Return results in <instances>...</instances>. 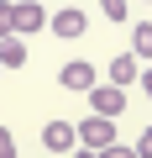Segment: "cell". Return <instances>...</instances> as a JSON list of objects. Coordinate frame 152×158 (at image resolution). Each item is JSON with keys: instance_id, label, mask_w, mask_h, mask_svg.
<instances>
[{"instance_id": "obj_8", "label": "cell", "mask_w": 152, "mask_h": 158, "mask_svg": "<svg viewBox=\"0 0 152 158\" xmlns=\"http://www.w3.org/2000/svg\"><path fill=\"white\" fill-rule=\"evenodd\" d=\"M16 63H26V42L21 37H0V69H16Z\"/></svg>"}, {"instance_id": "obj_5", "label": "cell", "mask_w": 152, "mask_h": 158, "mask_svg": "<svg viewBox=\"0 0 152 158\" xmlns=\"http://www.w3.org/2000/svg\"><path fill=\"white\" fill-rule=\"evenodd\" d=\"M42 148H47V153H73V148H79L73 121H47V127H42Z\"/></svg>"}, {"instance_id": "obj_10", "label": "cell", "mask_w": 152, "mask_h": 158, "mask_svg": "<svg viewBox=\"0 0 152 158\" xmlns=\"http://www.w3.org/2000/svg\"><path fill=\"white\" fill-rule=\"evenodd\" d=\"M100 11H105L110 21H126V0H100Z\"/></svg>"}, {"instance_id": "obj_7", "label": "cell", "mask_w": 152, "mask_h": 158, "mask_svg": "<svg viewBox=\"0 0 152 158\" xmlns=\"http://www.w3.org/2000/svg\"><path fill=\"white\" fill-rule=\"evenodd\" d=\"M136 74H142V63H136L131 53H115V58H110V85H115V90H126Z\"/></svg>"}, {"instance_id": "obj_9", "label": "cell", "mask_w": 152, "mask_h": 158, "mask_svg": "<svg viewBox=\"0 0 152 158\" xmlns=\"http://www.w3.org/2000/svg\"><path fill=\"white\" fill-rule=\"evenodd\" d=\"M131 58H136V63L152 58V21H136V32H131Z\"/></svg>"}, {"instance_id": "obj_1", "label": "cell", "mask_w": 152, "mask_h": 158, "mask_svg": "<svg viewBox=\"0 0 152 158\" xmlns=\"http://www.w3.org/2000/svg\"><path fill=\"white\" fill-rule=\"evenodd\" d=\"M47 27V11H42V0H11V32L26 37V32H42Z\"/></svg>"}, {"instance_id": "obj_3", "label": "cell", "mask_w": 152, "mask_h": 158, "mask_svg": "<svg viewBox=\"0 0 152 158\" xmlns=\"http://www.w3.org/2000/svg\"><path fill=\"white\" fill-rule=\"evenodd\" d=\"M73 137H79L89 153H100V148H110L115 142V121H100V116H84L79 127H73Z\"/></svg>"}, {"instance_id": "obj_15", "label": "cell", "mask_w": 152, "mask_h": 158, "mask_svg": "<svg viewBox=\"0 0 152 158\" xmlns=\"http://www.w3.org/2000/svg\"><path fill=\"white\" fill-rule=\"evenodd\" d=\"M73 158H100V153H89V148H73Z\"/></svg>"}, {"instance_id": "obj_6", "label": "cell", "mask_w": 152, "mask_h": 158, "mask_svg": "<svg viewBox=\"0 0 152 158\" xmlns=\"http://www.w3.org/2000/svg\"><path fill=\"white\" fill-rule=\"evenodd\" d=\"M47 27H53L58 37H79V32L89 27V16H84L79 6H68V11H58V16H47Z\"/></svg>"}, {"instance_id": "obj_12", "label": "cell", "mask_w": 152, "mask_h": 158, "mask_svg": "<svg viewBox=\"0 0 152 158\" xmlns=\"http://www.w3.org/2000/svg\"><path fill=\"white\" fill-rule=\"evenodd\" d=\"M131 153H136V158H152V127H147V132L136 137V148H131Z\"/></svg>"}, {"instance_id": "obj_4", "label": "cell", "mask_w": 152, "mask_h": 158, "mask_svg": "<svg viewBox=\"0 0 152 158\" xmlns=\"http://www.w3.org/2000/svg\"><path fill=\"white\" fill-rule=\"evenodd\" d=\"M58 85L63 90H79V95H89L100 79H95V63H84V58H73V63H63L58 69Z\"/></svg>"}, {"instance_id": "obj_11", "label": "cell", "mask_w": 152, "mask_h": 158, "mask_svg": "<svg viewBox=\"0 0 152 158\" xmlns=\"http://www.w3.org/2000/svg\"><path fill=\"white\" fill-rule=\"evenodd\" d=\"M0 158H16V137H11V127H0Z\"/></svg>"}, {"instance_id": "obj_2", "label": "cell", "mask_w": 152, "mask_h": 158, "mask_svg": "<svg viewBox=\"0 0 152 158\" xmlns=\"http://www.w3.org/2000/svg\"><path fill=\"white\" fill-rule=\"evenodd\" d=\"M89 116H100V121H121V111H126V90H115V85H95L89 90Z\"/></svg>"}, {"instance_id": "obj_13", "label": "cell", "mask_w": 152, "mask_h": 158, "mask_svg": "<svg viewBox=\"0 0 152 158\" xmlns=\"http://www.w3.org/2000/svg\"><path fill=\"white\" fill-rule=\"evenodd\" d=\"M100 158H136L131 148H121V142H110V148H100Z\"/></svg>"}, {"instance_id": "obj_14", "label": "cell", "mask_w": 152, "mask_h": 158, "mask_svg": "<svg viewBox=\"0 0 152 158\" xmlns=\"http://www.w3.org/2000/svg\"><path fill=\"white\" fill-rule=\"evenodd\" d=\"M136 79H142V90H147V95H152V69H142V74H136Z\"/></svg>"}]
</instances>
